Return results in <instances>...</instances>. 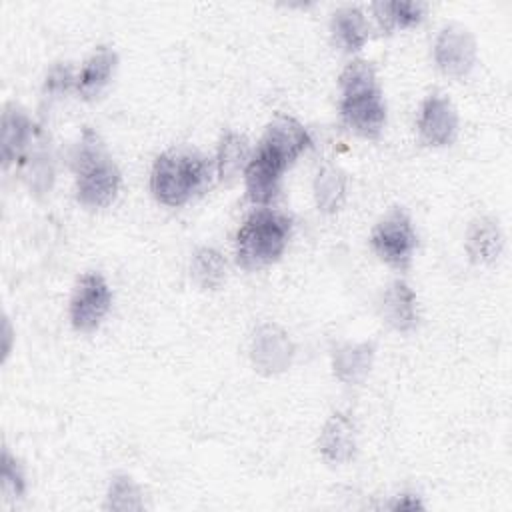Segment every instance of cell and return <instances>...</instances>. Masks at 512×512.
Here are the masks:
<instances>
[{
  "instance_id": "8fae6325",
  "label": "cell",
  "mask_w": 512,
  "mask_h": 512,
  "mask_svg": "<svg viewBox=\"0 0 512 512\" xmlns=\"http://www.w3.org/2000/svg\"><path fill=\"white\" fill-rule=\"evenodd\" d=\"M380 312L394 330L408 332L418 322L416 294L404 280H394L380 298Z\"/></svg>"
},
{
  "instance_id": "44dd1931",
  "label": "cell",
  "mask_w": 512,
  "mask_h": 512,
  "mask_svg": "<svg viewBox=\"0 0 512 512\" xmlns=\"http://www.w3.org/2000/svg\"><path fill=\"white\" fill-rule=\"evenodd\" d=\"M190 274L200 288L214 290L226 278V260L214 248H200L190 260Z\"/></svg>"
},
{
  "instance_id": "277c9868",
  "label": "cell",
  "mask_w": 512,
  "mask_h": 512,
  "mask_svg": "<svg viewBox=\"0 0 512 512\" xmlns=\"http://www.w3.org/2000/svg\"><path fill=\"white\" fill-rule=\"evenodd\" d=\"M76 172V198L86 208L108 206L120 186V172L106 154L98 136L86 128L72 154Z\"/></svg>"
},
{
  "instance_id": "ac0fdd59",
  "label": "cell",
  "mask_w": 512,
  "mask_h": 512,
  "mask_svg": "<svg viewBox=\"0 0 512 512\" xmlns=\"http://www.w3.org/2000/svg\"><path fill=\"white\" fill-rule=\"evenodd\" d=\"M250 160L248 142L244 136L236 132H226L218 146L216 156V174L222 182H232L240 172L246 170V164Z\"/></svg>"
},
{
  "instance_id": "9a60e30c",
  "label": "cell",
  "mask_w": 512,
  "mask_h": 512,
  "mask_svg": "<svg viewBox=\"0 0 512 512\" xmlns=\"http://www.w3.org/2000/svg\"><path fill=\"white\" fill-rule=\"evenodd\" d=\"M504 248V236L494 218H476L466 234V250L478 264H492Z\"/></svg>"
},
{
  "instance_id": "9c48e42d",
  "label": "cell",
  "mask_w": 512,
  "mask_h": 512,
  "mask_svg": "<svg viewBox=\"0 0 512 512\" xmlns=\"http://www.w3.org/2000/svg\"><path fill=\"white\" fill-rule=\"evenodd\" d=\"M420 138L428 146H446L458 132V114L452 102L442 94H430L418 116Z\"/></svg>"
},
{
  "instance_id": "3957f363",
  "label": "cell",
  "mask_w": 512,
  "mask_h": 512,
  "mask_svg": "<svg viewBox=\"0 0 512 512\" xmlns=\"http://www.w3.org/2000/svg\"><path fill=\"white\" fill-rule=\"evenodd\" d=\"M214 176L212 162L192 150H168L152 166L150 188L158 202L182 206L204 192Z\"/></svg>"
},
{
  "instance_id": "5bb4252c",
  "label": "cell",
  "mask_w": 512,
  "mask_h": 512,
  "mask_svg": "<svg viewBox=\"0 0 512 512\" xmlns=\"http://www.w3.org/2000/svg\"><path fill=\"white\" fill-rule=\"evenodd\" d=\"M118 56L112 48L100 46L80 68V74L76 76V90L82 98L90 100L102 92V88L110 82L114 68H116Z\"/></svg>"
},
{
  "instance_id": "ba28073f",
  "label": "cell",
  "mask_w": 512,
  "mask_h": 512,
  "mask_svg": "<svg viewBox=\"0 0 512 512\" xmlns=\"http://www.w3.org/2000/svg\"><path fill=\"white\" fill-rule=\"evenodd\" d=\"M434 60L446 76L460 78L468 74L476 62V42L472 34L458 24L444 26L434 44Z\"/></svg>"
},
{
  "instance_id": "7a4b0ae2",
  "label": "cell",
  "mask_w": 512,
  "mask_h": 512,
  "mask_svg": "<svg viewBox=\"0 0 512 512\" xmlns=\"http://www.w3.org/2000/svg\"><path fill=\"white\" fill-rule=\"evenodd\" d=\"M340 116L364 138L380 136L386 122V104L374 68L364 60L350 62L340 74Z\"/></svg>"
},
{
  "instance_id": "52a82bcc",
  "label": "cell",
  "mask_w": 512,
  "mask_h": 512,
  "mask_svg": "<svg viewBox=\"0 0 512 512\" xmlns=\"http://www.w3.org/2000/svg\"><path fill=\"white\" fill-rule=\"evenodd\" d=\"M112 304V294L106 280L96 274H84L70 298V322L78 332H92L100 326Z\"/></svg>"
},
{
  "instance_id": "d4e9b609",
  "label": "cell",
  "mask_w": 512,
  "mask_h": 512,
  "mask_svg": "<svg viewBox=\"0 0 512 512\" xmlns=\"http://www.w3.org/2000/svg\"><path fill=\"white\" fill-rule=\"evenodd\" d=\"M420 506H422V504H420L416 498L408 496V494L402 496V500H398V502L394 504L396 510H398V508H400V510H414V508H420Z\"/></svg>"
},
{
  "instance_id": "d6986e66",
  "label": "cell",
  "mask_w": 512,
  "mask_h": 512,
  "mask_svg": "<svg viewBox=\"0 0 512 512\" xmlns=\"http://www.w3.org/2000/svg\"><path fill=\"white\" fill-rule=\"evenodd\" d=\"M346 196V178L334 166H324L314 178V198L318 210L332 214L338 212Z\"/></svg>"
},
{
  "instance_id": "ffe728a7",
  "label": "cell",
  "mask_w": 512,
  "mask_h": 512,
  "mask_svg": "<svg viewBox=\"0 0 512 512\" xmlns=\"http://www.w3.org/2000/svg\"><path fill=\"white\" fill-rule=\"evenodd\" d=\"M426 6L420 2H376L372 4V12L382 30L390 32L394 28H410L416 26L424 18Z\"/></svg>"
},
{
  "instance_id": "5b68a950",
  "label": "cell",
  "mask_w": 512,
  "mask_h": 512,
  "mask_svg": "<svg viewBox=\"0 0 512 512\" xmlns=\"http://www.w3.org/2000/svg\"><path fill=\"white\" fill-rule=\"evenodd\" d=\"M292 220L270 208L254 210L236 234V262L244 270H258L276 262L290 238Z\"/></svg>"
},
{
  "instance_id": "4fadbf2b",
  "label": "cell",
  "mask_w": 512,
  "mask_h": 512,
  "mask_svg": "<svg viewBox=\"0 0 512 512\" xmlns=\"http://www.w3.org/2000/svg\"><path fill=\"white\" fill-rule=\"evenodd\" d=\"M36 132L38 128L30 122V118L14 104H8L2 112V164L8 166L20 158Z\"/></svg>"
},
{
  "instance_id": "6da1fadb",
  "label": "cell",
  "mask_w": 512,
  "mask_h": 512,
  "mask_svg": "<svg viewBox=\"0 0 512 512\" xmlns=\"http://www.w3.org/2000/svg\"><path fill=\"white\" fill-rule=\"evenodd\" d=\"M310 144V134L296 118L286 114L274 116L244 170L246 194L250 202L268 204L274 200L280 190L284 170Z\"/></svg>"
},
{
  "instance_id": "603a6c76",
  "label": "cell",
  "mask_w": 512,
  "mask_h": 512,
  "mask_svg": "<svg viewBox=\"0 0 512 512\" xmlns=\"http://www.w3.org/2000/svg\"><path fill=\"white\" fill-rule=\"evenodd\" d=\"M2 488H4V492H10L16 498L24 494V474H22V468L10 456L8 450L2 452Z\"/></svg>"
},
{
  "instance_id": "7c38bea8",
  "label": "cell",
  "mask_w": 512,
  "mask_h": 512,
  "mask_svg": "<svg viewBox=\"0 0 512 512\" xmlns=\"http://www.w3.org/2000/svg\"><path fill=\"white\" fill-rule=\"evenodd\" d=\"M320 454L330 464H344L354 456V426L346 414H332L318 438Z\"/></svg>"
},
{
  "instance_id": "7402d4cb",
  "label": "cell",
  "mask_w": 512,
  "mask_h": 512,
  "mask_svg": "<svg viewBox=\"0 0 512 512\" xmlns=\"http://www.w3.org/2000/svg\"><path fill=\"white\" fill-rule=\"evenodd\" d=\"M106 508H112V510H140L142 500H140L138 486L128 476H114V480L110 482Z\"/></svg>"
},
{
  "instance_id": "30bf717a",
  "label": "cell",
  "mask_w": 512,
  "mask_h": 512,
  "mask_svg": "<svg viewBox=\"0 0 512 512\" xmlns=\"http://www.w3.org/2000/svg\"><path fill=\"white\" fill-rule=\"evenodd\" d=\"M292 344L286 332L274 324H264L254 332L252 362L264 374H276L290 366Z\"/></svg>"
},
{
  "instance_id": "2e32d148",
  "label": "cell",
  "mask_w": 512,
  "mask_h": 512,
  "mask_svg": "<svg viewBox=\"0 0 512 512\" xmlns=\"http://www.w3.org/2000/svg\"><path fill=\"white\" fill-rule=\"evenodd\" d=\"M330 32L334 42L344 52H358L368 40V22L362 10L354 6H344L332 14Z\"/></svg>"
},
{
  "instance_id": "e0dca14e",
  "label": "cell",
  "mask_w": 512,
  "mask_h": 512,
  "mask_svg": "<svg viewBox=\"0 0 512 512\" xmlns=\"http://www.w3.org/2000/svg\"><path fill=\"white\" fill-rule=\"evenodd\" d=\"M372 358H374L372 342L344 344L334 352V358H332L334 374L346 384H356L368 374L372 366Z\"/></svg>"
},
{
  "instance_id": "cb8c5ba5",
  "label": "cell",
  "mask_w": 512,
  "mask_h": 512,
  "mask_svg": "<svg viewBox=\"0 0 512 512\" xmlns=\"http://www.w3.org/2000/svg\"><path fill=\"white\" fill-rule=\"evenodd\" d=\"M72 86H76V78L72 74V68L68 64H56L44 80V94L46 96H58V94L68 92Z\"/></svg>"
},
{
  "instance_id": "8992f818",
  "label": "cell",
  "mask_w": 512,
  "mask_h": 512,
  "mask_svg": "<svg viewBox=\"0 0 512 512\" xmlns=\"http://www.w3.org/2000/svg\"><path fill=\"white\" fill-rule=\"evenodd\" d=\"M416 232L402 208L390 210L372 230L370 244L380 260L396 270H406L416 250Z\"/></svg>"
}]
</instances>
